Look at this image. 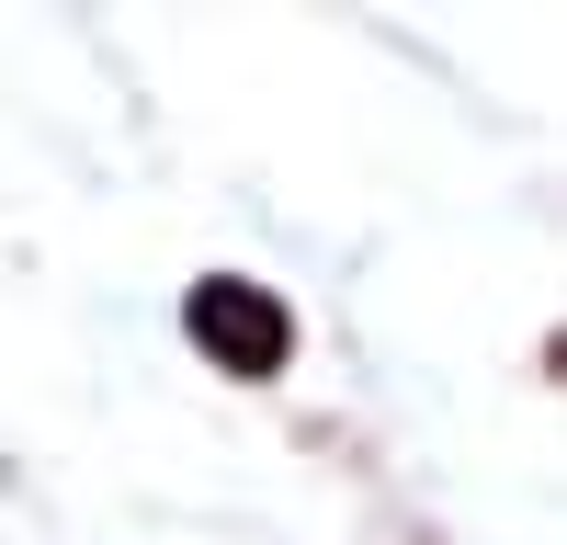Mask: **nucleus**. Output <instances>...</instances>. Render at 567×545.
<instances>
[{
	"instance_id": "nucleus-1",
	"label": "nucleus",
	"mask_w": 567,
	"mask_h": 545,
	"mask_svg": "<svg viewBox=\"0 0 567 545\" xmlns=\"http://www.w3.org/2000/svg\"><path fill=\"white\" fill-rule=\"evenodd\" d=\"M182 318H194V352H216L227 376H284V352H296V318L261 285H239V272H205Z\"/></svg>"
}]
</instances>
